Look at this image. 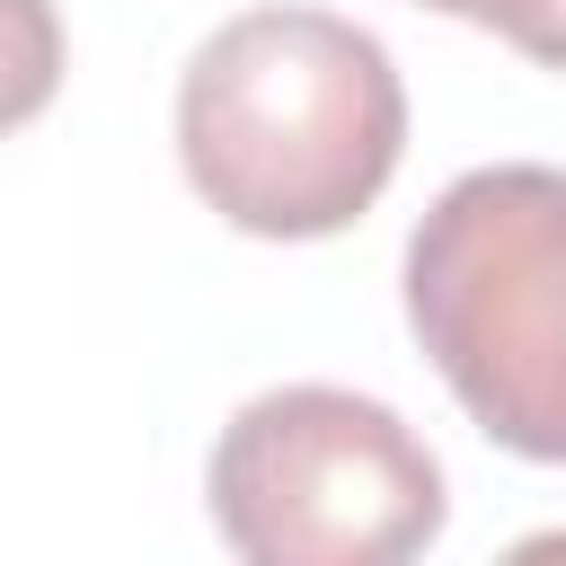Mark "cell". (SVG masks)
Segmentation results:
<instances>
[{
	"label": "cell",
	"instance_id": "1",
	"mask_svg": "<svg viewBox=\"0 0 566 566\" xmlns=\"http://www.w3.org/2000/svg\"><path fill=\"white\" fill-rule=\"evenodd\" d=\"M407 150V88L380 35L327 9L230 18L177 88V159L248 239H327L371 212Z\"/></svg>",
	"mask_w": 566,
	"mask_h": 566
},
{
	"label": "cell",
	"instance_id": "2",
	"mask_svg": "<svg viewBox=\"0 0 566 566\" xmlns=\"http://www.w3.org/2000/svg\"><path fill=\"white\" fill-rule=\"evenodd\" d=\"M407 327L522 460L566 469V168H469L407 239Z\"/></svg>",
	"mask_w": 566,
	"mask_h": 566
},
{
	"label": "cell",
	"instance_id": "3",
	"mask_svg": "<svg viewBox=\"0 0 566 566\" xmlns=\"http://www.w3.org/2000/svg\"><path fill=\"white\" fill-rule=\"evenodd\" d=\"M442 513V460L327 380L248 398L212 442V531L248 566H398Z\"/></svg>",
	"mask_w": 566,
	"mask_h": 566
},
{
	"label": "cell",
	"instance_id": "4",
	"mask_svg": "<svg viewBox=\"0 0 566 566\" xmlns=\"http://www.w3.org/2000/svg\"><path fill=\"white\" fill-rule=\"evenodd\" d=\"M62 88V18L53 0H0V133L35 124Z\"/></svg>",
	"mask_w": 566,
	"mask_h": 566
},
{
	"label": "cell",
	"instance_id": "5",
	"mask_svg": "<svg viewBox=\"0 0 566 566\" xmlns=\"http://www.w3.org/2000/svg\"><path fill=\"white\" fill-rule=\"evenodd\" d=\"M469 27H495L513 53H531L539 71H566V0H469Z\"/></svg>",
	"mask_w": 566,
	"mask_h": 566
},
{
	"label": "cell",
	"instance_id": "6",
	"mask_svg": "<svg viewBox=\"0 0 566 566\" xmlns=\"http://www.w3.org/2000/svg\"><path fill=\"white\" fill-rule=\"evenodd\" d=\"M416 9H442V18H460V9H469V0H416Z\"/></svg>",
	"mask_w": 566,
	"mask_h": 566
}]
</instances>
